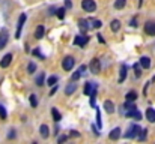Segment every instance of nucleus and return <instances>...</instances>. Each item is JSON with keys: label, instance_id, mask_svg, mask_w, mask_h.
Masks as SVG:
<instances>
[{"label": "nucleus", "instance_id": "1", "mask_svg": "<svg viewBox=\"0 0 155 144\" xmlns=\"http://www.w3.org/2000/svg\"><path fill=\"white\" fill-rule=\"evenodd\" d=\"M140 126L139 125H131L130 128H128V131H127V134L124 135L125 138H136V137H139V134H140Z\"/></svg>", "mask_w": 155, "mask_h": 144}, {"label": "nucleus", "instance_id": "2", "mask_svg": "<svg viewBox=\"0 0 155 144\" xmlns=\"http://www.w3.org/2000/svg\"><path fill=\"white\" fill-rule=\"evenodd\" d=\"M74 65H75V59L71 57V56H66V57L62 60V68H63L65 71H71V69L74 68Z\"/></svg>", "mask_w": 155, "mask_h": 144}, {"label": "nucleus", "instance_id": "3", "mask_svg": "<svg viewBox=\"0 0 155 144\" xmlns=\"http://www.w3.org/2000/svg\"><path fill=\"white\" fill-rule=\"evenodd\" d=\"M81 8L86 12H95L97 3H95V0H81Z\"/></svg>", "mask_w": 155, "mask_h": 144}, {"label": "nucleus", "instance_id": "4", "mask_svg": "<svg viewBox=\"0 0 155 144\" xmlns=\"http://www.w3.org/2000/svg\"><path fill=\"white\" fill-rule=\"evenodd\" d=\"M26 20H27L26 14H21V15H20V18H18V26H17V32H15V38H17V39H20V38H21V29H23V26H24Z\"/></svg>", "mask_w": 155, "mask_h": 144}, {"label": "nucleus", "instance_id": "5", "mask_svg": "<svg viewBox=\"0 0 155 144\" xmlns=\"http://www.w3.org/2000/svg\"><path fill=\"white\" fill-rule=\"evenodd\" d=\"M89 69H91L92 74H98V72L101 71V63H100V60H98V59H92V60H91V65H89Z\"/></svg>", "mask_w": 155, "mask_h": 144}, {"label": "nucleus", "instance_id": "6", "mask_svg": "<svg viewBox=\"0 0 155 144\" xmlns=\"http://www.w3.org/2000/svg\"><path fill=\"white\" fill-rule=\"evenodd\" d=\"M87 42H89V38L86 35H78L74 39V45H78V47H84Z\"/></svg>", "mask_w": 155, "mask_h": 144}, {"label": "nucleus", "instance_id": "7", "mask_svg": "<svg viewBox=\"0 0 155 144\" xmlns=\"http://www.w3.org/2000/svg\"><path fill=\"white\" fill-rule=\"evenodd\" d=\"M124 116L131 117V119H136V120H142V113L137 108L136 110H130V111H124Z\"/></svg>", "mask_w": 155, "mask_h": 144}, {"label": "nucleus", "instance_id": "8", "mask_svg": "<svg viewBox=\"0 0 155 144\" xmlns=\"http://www.w3.org/2000/svg\"><path fill=\"white\" fill-rule=\"evenodd\" d=\"M8 38H9V33L6 29H2L0 32V48H5V45L8 44Z\"/></svg>", "mask_w": 155, "mask_h": 144}, {"label": "nucleus", "instance_id": "9", "mask_svg": "<svg viewBox=\"0 0 155 144\" xmlns=\"http://www.w3.org/2000/svg\"><path fill=\"white\" fill-rule=\"evenodd\" d=\"M145 32H146V35H149V36H155V23L154 21H148V23L145 24Z\"/></svg>", "mask_w": 155, "mask_h": 144}, {"label": "nucleus", "instance_id": "10", "mask_svg": "<svg viewBox=\"0 0 155 144\" xmlns=\"http://www.w3.org/2000/svg\"><path fill=\"white\" fill-rule=\"evenodd\" d=\"M120 134H122L120 128H114V129L108 134V138H110L111 141H116V140H119V138H120Z\"/></svg>", "mask_w": 155, "mask_h": 144}, {"label": "nucleus", "instance_id": "11", "mask_svg": "<svg viewBox=\"0 0 155 144\" xmlns=\"http://www.w3.org/2000/svg\"><path fill=\"white\" fill-rule=\"evenodd\" d=\"M84 71H86V65H81V66H80V68H78V69L74 72V75H72V81H77V80H78V78H80L83 74H84Z\"/></svg>", "mask_w": 155, "mask_h": 144}, {"label": "nucleus", "instance_id": "12", "mask_svg": "<svg viewBox=\"0 0 155 144\" xmlns=\"http://www.w3.org/2000/svg\"><path fill=\"white\" fill-rule=\"evenodd\" d=\"M11 62H12V54H6L0 62V68H8L11 65Z\"/></svg>", "mask_w": 155, "mask_h": 144}, {"label": "nucleus", "instance_id": "13", "mask_svg": "<svg viewBox=\"0 0 155 144\" xmlns=\"http://www.w3.org/2000/svg\"><path fill=\"white\" fill-rule=\"evenodd\" d=\"M95 87H97V84H94V83H86V84H84V95L91 96L92 92L95 90Z\"/></svg>", "mask_w": 155, "mask_h": 144}, {"label": "nucleus", "instance_id": "14", "mask_svg": "<svg viewBox=\"0 0 155 144\" xmlns=\"http://www.w3.org/2000/svg\"><path fill=\"white\" fill-rule=\"evenodd\" d=\"M140 66H142L143 69H149V68H151V59L146 57V56L140 57Z\"/></svg>", "mask_w": 155, "mask_h": 144}, {"label": "nucleus", "instance_id": "15", "mask_svg": "<svg viewBox=\"0 0 155 144\" xmlns=\"http://www.w3.org/2000/svg\"><path fill=\"white\" fill-rule=\"evenodd\" d=\"M104 110H105L108 114H113V113H114V104H113L111 101L107 99V101L104 102Z\"/></svg>", "mask_w": 155, "mask_h": 144}, {"label": "nucleus", "instance_id": "16", "mask_svg": "<svg viewBox=\"0 0 155 144\" xmlns=\"http://www.w3.org/2000/svg\"><path fill=\"white\" fill-rule=\"evenodd\" d=\"M89 20H80L78 21V27L81 29V32H87L89 29H91V26H89Z\"/></svg>", "mask_w": 155, "mask_h": 144}, {"label": "nucleus", "instance_id": "17", "mask_svg": "<svg viewBox=\"0 0 155 144\" xmlns=\"http://www.w3.org/2000/svg\"><path fill=\"white\" fill-rule=\"evenodd\" d=\"M44 35H45V29H44V26H38L36 30H35V38H36V39H42Z\"/></svg>", "mask_w": 155, "mask_h": 144}, {"label": "nucleus", "instance_id": "18", "mask_svg": "<svg viewBox=\"0 0 155 144\" xmlns=\"http://www.w3.org/2000/svg\"><path fill=\"white\" fill-rule=\"evenodd\" d=\"M127 71H128L127 65H122V66H120V75H119V83H124V81H125V78H127Z\"/></svg>", "mask_w": 155, "mask_h": 144}, {"label": "nucleus", "instance_id": "19", "mask_svg": "<svg viewBox=\"0 0 155 144\" xmlns=\"http://www.w3.org/2000/svg\"><path fill=\"white\" fill-rule=\"evenodd\" d=\"M75 90H77V84H75V83H72V84H68V86H66V89H65V95H66V96L72 95Z\"/></svg>", "mask_w": 155, "mask_h": 144}, {"label": "nucleus", "instance_id": "20", "mask_svg": "<svg viewBox=\"0 0 155 144\" xmlns=\"http://www.w3.org/2000/svg\"><path fill=\"white\" fill-rule=\"evenodd\" d=\"M146 119H148L151 123L155 122V110L154 108H148V110H146Z\"/></svg>", "mask_w": 155, "mask_h": 144}, {"label": "nucleus", "instance_id": "21", "mask_svg": "<svg viewBox=\"0 0 155 144\" xmlns=\"http://www.w3.org/2000/svg\"><path fill=\"white\" fill-rule=\"evenodd\" d=\"M39 132H41V137H42V138H48V135H50V129H48L47 125H42V126L39 128Z\"/></svg>", "mask_w": 155, "mask_h": 144}, {"label": "nucleus", "instance_id": "22", "mask_svg": "<svg viewBox=\"0 0 155 144\" xmlns=\"http://www.w3.org/2000/svg\"><path fill=\"white\" fill-rule=\"evenodd\" d=\"M125 99H127L128 102H134V101L137 99V93H136L134 90H131V92H128V93H127Z\"/></svg>", "mask_w": 155, "mask_h": 144}, {"label": "nucleus", "instance_id": "23", "mask_svg": "<svg viewBox=\"0 0 155 144\" xmlns=\"http://www.w3.org/2000/svg\"><path fill=\"white\" fill-rule=\"evenodd\" d=\"M51 114H53V120H54V122H60V120H62V116H60V113L57 111V108H51Z\"/></svg>", "mask_w": 155, "mask_h": 144}, {"label": "nucleus", "instance_id": "24", "mask_svg": "<svg viewBox=\"0 0 155 144\" xmlns=\"http://www.w3.org/2000/svg\"><path fill=\"white\" fill-rule=\"evenodd\" d=\"M110 27H111L113 32H117V30L120 29V21H119V20H113V21L110 23Z\"/></svg>", "mask_w": 155, "mask_h": 144}, {"label": "nucleus", "instance_id": "25", "mask_svg": "<svg viewBox=\"0 0 155 144\" xmlns=\"http://www.w3.org/2000/svg\"><path fill=\"white\" fill-rule=\"evenodd\" d=\"M136 108H137V107H136V104H134V102H128V101H127V102L124 104V110H125V111H130V110H136Z\"/></svg>", "mask_w": 155, "mask_h": 144}, {"label": "nucleus", "instance_id": "26", "mask_svg": "<svg viewBox=\"0 0 155 144\" xmlns=\"http://www.w3.org/2000/svg\"><path fill=\"white\" fill-rule=\"evenodd\" d=\"M44 78H45V74L44 72H39V75L36 78V84L38 86H44Z\"/></svg>", "mask_w": 155, "mask_h": 144}, {"label": "nucleus", "instance_id": "27", "mask_svg": "<svg viewBox=\"0 0 155 144\" xmlns=\"http://www.w3.org/2000/svg\"><path fill=\"white\" fill-rule=\"evenodd\" d=\"M146 137H148V129H142L137 138H139V141H145V140H146Z\"/></svg>", "mask_w": 155, "mask_h": 144}, {"label": "nucleus", "instance_id": "28", "mask_svg": "<svg viewBox=\"0 0 155 144\" xmlns=\"http://www.w3.org/2000/svg\"><path fill=\"white\" fill-rule=\"evenodd\" d=\"M125 5H127V0H116L114 2V8L116 9H122V8H125Z\"/></svg>", "mask_w": 155, "mask_h": 144}, {"label": "nucleus", "instance_id": "29", "mask_svg": "<svg viewBox=\"0 0 155 144\" xmlns=\"http://www.w3.org/2000/svg\"><path fill=\"white\" fill-rule=\"evenodd\" d=\"M57 80H59V78H57L56 75H51V77H48V78H47V84H48V86H56Z\"/></svg>", "mask_w": 155, "mask_h": 144}, {"label": "nucleus", "instance_id": "30", "mask_svg": "<svg viewBox=\"0 0 155 144\" xmlns=\"http://www.w3.org/2000/svg\"><path fill=\"white\" fill-rule=\"evenodd\" d=\"M97 125H98V129L103 128V123H101V113H100V108L97 107Z\"/></svg>", "mask_w": 155, "mask_h": 144}, {"label": "nucleus", "instance_id": "31", "mask_svg": "<svg viewBox=\"0 0 155 144\" xmlns=\"http://www.w3.org/2000/svg\"><path fill=\"white\" fill-rule=\"evenodd\" d=\"M56 15H57V18H60V20H63V18H65V8H60V9H56Z\"/></svg>", "mask_w": 155, "mask_h": 144}, {"label": "nucleus", "instance_id": "32", "mask_svg": "<svg viewBox=\"0 0 155 144\" xmlns=\"http://www.w3.org/2000/svg\"><path fill=\"white\" fill-rule=\"evenodd\" d=\"M91 23H92V27H94V29H100V27L103 26V23H101L100 20H91Z\"/></svg>", "mask_w": 155, "mask_h": 144}, {"label": "nucleus", "instance_id": "33", "mask_svg": "<svg viewBox=\"0 0 155 144\" xmlns=\"http://www.w3.org/2000/svg\"><path fill=\"white\" fill-rule=\"evenodd\" d=\"M35 71H36V65H35L33 62H30L29 66H27V72H29V74H33Z\"/></svg>", "mask_w": 155, "mask_h": 144}, {"label": "nucleus", "instance_id": "34", "mask_svg": "<svg viewBox=\"0 0 155 144\" xmlns=\"http://www.w3.org/2000/svg\"><path fill=\"white\" fill-rule=\"evenodd\" d=\"M30 105H32L33 108L38 107V99H36V96L35 95H30Z\"/></svg>", "mask_w": 155, "mask_h": 144}, {"label": "nucleus", "instance_id": "35", "mask_svg": "<svg viewBox=\"0 0 155 144\" xmlns=\"http://www.w3.org/2000/svg\"><path fill=\"white\" fill-rule=\"evenodd\" d=\"M0 117H2V120H5L8 117V113H6V110H5L3 105H0Z\"/></svg>", "mask_w": 155, "mask_h": 144}, {"label": "nucleus", "instance_id": "36", "mask_svg": "<svg viewBox=\"0 0 155 144\" xmlns=\"http://www.w3.org/2000/svg\"><path fill=\"white\" fill-rule=\"evenodd\" d=\"M32 54H33V56H36V57H39L41 60H44V59H45V57H44V56L41 54V51H39V48H36V50H33V51H32Z\"/></svg>", "mask_w": 155, "mask_h": 144}, {"label": "nucleus", "instance_id": "37", "mask_svg": "<svg viewBox=\"0 0 155 144\" xmlns=\"http://www.w3.org/2000/svg\"><path fill=\"white\" fill-rule=\"evenodd\" d=\"M66 141H68V135H60L57 138V144H65Z\"/></svg>", "mask_w": 155, "mask_h": 144}, {"label": "nucleus", "instance_id": "38", "mask_svg": "<svg viewBox=\"0 0 155 144\" xmlns=\"http://www.w3.org/2000/svg\"><path fill=\"white\" fill-rule=\"evenodd\" d=\"M134 71H136V77L139 78V77L142 75V72H140V63H137V65H134Z\"/></svg>", "mask_w": 155, "mask_h": 144}, {"label": "nucleus", "instance_id": "39", "mask_svg": "<svg viewBox=\"0 0 155 144\" xmlns=\"http://www.w3.org/2000/svg\"><path fill=\"white\" fill-rule=\"evenodd\" d=\"M65 8H66V9H71V8H72V3H71V0H65Z\"/></svg>", "mask_w": 155, "mask_h": 144}, {"label": "nucleus", "instance_id": "40", "mask_svg": "<svg viewBox=\"0 0 155 144\" xmlns=\"http://www.w3.org/2000/svg\"><path fill=\"white\" fill-rule=\"evenodd\" d=\"M15 135H17V134H15V131H14V129H11V131H9V135H8V137H9V138H15Z\"/></svg>", "mask_w": 155, "mask_h": 144}, {"label": "nucleus", "instance_id": "41", "mask_svg": "<svg viewBox=\"0 0 155 144\" xmlns=\"http://www.w3.org/2000/svg\"><path fill=\"white\" fill-rule=\"evenodd\" d=\"M57 92V86H53V89H51V92H50V96H53L54 93Z\"/></svg>", "mask_w": 155, "mask_h": 144}, {"label": "nucleus", "instance_id": "42", "mask_svg": "<svg viewBox=\"0 0 155 144\" xmlns=\"http://www.w3.org/2000/svg\"><path fill=\"white\" fill-rule=\"evenodd\" d=\"M97 36H98V41H100L101 44H104V42H105V41H104V38H103V35H100V33H98Z\"/></svg>", "mask_w": 155, "mask_h": 144}, {"label": "nucleus", "instance_id": "43", "mask_svg": "<svg viewBox=\"0 0 155 144\" xmlns=\"http://www.w3.org/2000/svg\"><path fill=\"white\" fill-rule=\"evenodd\" d=\"M71 137H80V134L77 131H71Z\"/></svg>", "mask_w": 155, "mask_h": 144}, {"label": "nucleus", "instance_id": "44", "mask_svg": "<svg viewBox=\"0 0 155 144\" xmlns=\"http://www.w3.org/2000/svg\"><path fill=\"white\" fill-rule=\"evenodd\" d=\"M131 26H133V27H137V21H136V20H131Z\"/></svg>", "mask_w": 155, "mask_h": 144}, {"label": "nucleus", "instance_id": "45", "mask_svg": "<svg viewBox=\"0 0 155 144\" xmlns=\"http://www.w3.org/2000/svg\"><path fill=\"white\" fill-rule=\"evenodd\" d=\"M92 131H94V134H95V135H100V132L97 131V128H95V126H92Z\"/></svg>", "mask_w": 155, "mask_h": 144}, {"label": "nucleus", "instance_id": "46", "mask_svg": "<svg viewBox=\"0 0 155 144\" xmlns=\"http://www.w3.org/2000/svg\"><path fill=\"white\" fill-rule=\"evenodd\" d=\"M32 144H38V143H32Z\"/></svg>", "mask_w": 155, "mask_h": 144}, {"label": "nucleus", "instance_id": "47", "mask_svg": "<svg viewBox=\"0 0 155 144\" xmlns=\"http://www.w3.org/2000/svg\"><path fill=\"white\" fill-rule=\"evenodd\" d=\"M69 144H71V143H69Z\"/></svg>", "mask_w": 155, "mask_h": 144}]
</instances>
